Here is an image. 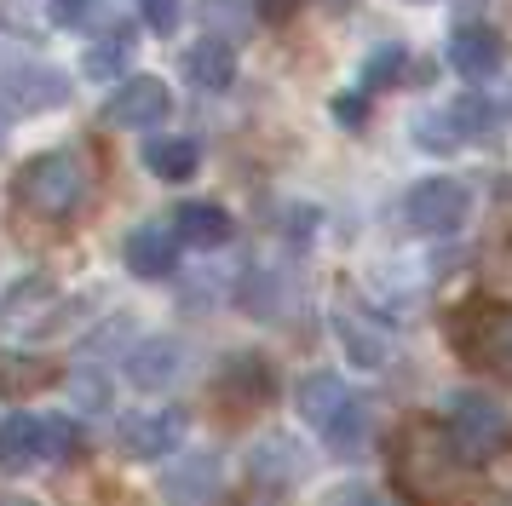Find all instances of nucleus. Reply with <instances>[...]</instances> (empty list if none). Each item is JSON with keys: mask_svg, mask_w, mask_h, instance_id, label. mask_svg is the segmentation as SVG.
I'll list each match as a JSON object with an SVG mask.
<instances>
[{"mask_svg": "<svg viewBox=\"0 0 512 506\" xmlns=\"http://www.w3.org/2000/svg\"><path fill=\"white\" fill-rule=\"evenodd\" d=\"M386 466H392L397 495H409L420 506H449L466 495L472 483V466H461V455L449 449L438 420H403L392 432V449H386Z\"/></svg>", "mask_w": 512, "mask_h": 506, "instance_id": "f257e3e1", "label": "nucleus"}, {"mask_svg": "<svg viewBox=\"0 0 512 506\" xmlns=\"http://www.w3.org/2000/svg\"><path fill=\"white\" fill-rule=\"evenodd\" d=\"M294 409L305 426H317L334 455H363L369 449V403L334 374V368H311L294 386Z\"/></svg>", "mask_w": 512, "mask_h": 506, "instance_id": "f03ea898", "label": "nucleus"}, {"mask_svg": "<svg viewBox=\"0 0 512 506\" xmlns=\"http://www.w3.org/2000/svg\"><path fill=\"white\" fill-rule=\"evenodd\" d=\"M449 345L466 368L512 380V305L507 299H466L449 311Z\"/></svg>", "mask_w": 512, "mask_h": 506, "instance_id": "7ed1b4c3", "label": "nucleus"}, {"mask_svg": "<svg viewBox=\"0 0 512 506\" xmlns=\"http://www.w3.org/2000/svg\"><path fill=\"white\" fill-rule=\"evenodd\" d=\"M443 437L461 455V466H489L495 455L512 449V414L507 403H495L489 391H455L443 409Z\"/></svg>", "mask_w": 512, "mask_h": 506, "instance_id": "20e7f679", "label": "nucleus"}, {"mask_svg": "<svg viewBox=\"0 0 512 506\" xmlns=\"http://www.w3.org/2000/svg\"><path fill=\"white\" fill-rule=\"evenodd\" d=\"M18 207H29L35 219H70L81 196H87V167L70 150H41L18 167V184H12Z\"/></svg>", "mask_w": 512, "mask_h": 506, "instance_id": "39448f33", "label": "nucleus"}, {"mask_svg": "<svg viewBox=\"0 0 512 506\" xmlns=\"http://www.w3.org/2000/svg\"><path fill=\"white\" fill-rule=\"evenodd\" d=\"M472 219V190L461 179H432L409 184V196H403V225L415 230V236H455V230Z\"/></svg>", "mask_w": 512, "mask_h": 506, "instance_id": "423d86ee", "label": "nucleus"}, {"mask_svg": "<svg viewBox=\"0 0 512 506\" xmlns=\"http://www.w3.org/2000/svg\"><path fill=\"white\" fill-rule=\"evenodd\" d=\"M167 110H173V92H167L162 75H127L110 98H104V127L116 133H139V127H162Z\"/></svg>", "mask_w": 512, "mask_h": 506, "instance_id": "0eeeda50", "label": "nucleus"}, {"mask_svg": "<svg viewBox=\"0 0 512 506\" xmlns=\"http://www.w3.org/2000/svg\"><path fill=\"white\" fill-rule=\"evenodd\" d=\"M116 449L127 460H162L185 449V414L179 409H139L116 420Z\"/></svg>", "mask_w": 512, "mask_h": 506, "instance_id": "6e6552de", "label": "nucleus"}, {"mask_svg": "<svg viewBox=\"0 0 512 506\" xmlns=\"http://www.w3.org/2000/svg\"><path fill=\"white\" fill-rule=\"evenodd\" d=\"M0 98L12 104V110L24 115H41V110H64L70 104V75L52 64H18L0 75Z\"/></svg>", "mask_w": 512, "mask_h": 506, "instance_id": "1a4fd4ad", "label": "nucleus"}, {"mask_svg": "<svg viewBox=\"0 0 512 506\" xmlns=\"http://www.w3.org/2000/svg\"><path fill=\"white\" fill-rule=\"evenodd\" d=\"M449 69L461 75V81H495L501 75V64H507V46H501V35L489 29V23H461L455 35H449Z\"/></svg>", "mask_w": 512, "mask_h": 506, "instance_id": "9d476101", "label": "nucleus"}, {"mask_svg": "<svg viewBox=\"0 0 512 506\" xmlns=\"http://www.w3.org/2000/svg\"><path fill=\"white\" fill-rule=\"evenodd\" d=\"M219 483H225L219 455H185L162 472V495H167V506H213L225 495Z\"/></svg>", "mask_w": 512, "mask_h": 506, "instance_id": "9b49d317", "label": "nucleus"}, {"mask_svg": "<svg viewBox=\"0 0 512 506\" xmlns=\"http://www.w3.org/2000/svg\"><path fill=\"white\" fill-rule=\"evenodd\" d=\"M334 334H340V345H346V357L357 368H386L397 357L386 322H374L369 311H357V305H340V311H334Z\"/></svg>", "mask_w": 512, "mask_h": 506, "instance_id": "f8f14e48", "label": "nucleus"}, {"mask_svg": "<svg viewBox=\"0 0 512 506\" xmlns=\"http://www.w3.org/2000/svg\"><path fill=\"white\" fill-rule=\"evenodd\" d=\"M219 397H231L236 409H259V403H271L277 397V374H271V363L265 357H254V351H236V357H225V368H219Z\"/></svg>", "mask_w": 512, "mask_h": 506, "instance_id": "ddd939ff", "label": "nucleus"}, {"mask_svg": "<svg viewBox=\"0 0 512 506\" xmlns=\"http://www.w3.org/2000/svg\"><path fill=\"white\" fill-rule=\"evenodd\" d=\"M167 230H173L179 248H225L236 219L219 202H179L173 213H167Z\"/></svg>", "mask_w": 512, "mask_h": 506, "instance_id": "4468645a", "label": "nucleus"}, {"mask_svg": "<svg viewBox=\"0 0 512 506\" xmlns=\"http://www.w3.org/2000/svg\"><path fill=\"white\" fill-rule=\"evenodd\" d=\"M127 380L139 391H162V386H173V374H179V340H167V334H144V340H133L127 351Z\"/></svg>", "mask_w": 512, "mask_h": 506, "instance_id": "2eb2a0df", "label": "nucleus"}, {"mask_svg": "<svg viewBox=\"0 0 512 506\" xmlns=\"http://www.w3.org/2000/svg\"><path fill=\"white\" fill-rule=\"evenodd\" d=\"M121 259H127V271L139 276V282H162V276H173V265H179V242H173L167 225H139L121 242Z\"/></svg>", "mask_w": 512, "mask_h": 506, "instance_id": "dca6fc26", "label": "nucleus"}, {"mask_svg": "<svg viewBox=\"0 0 512 506\" xmlns=\"http://www.w3.org/2000/svg\"><path fill=\"white\" fill-rule=\"evenodd\" d=\"M300 443L294 437H265L254 455H248V478L259 483V489H288L294 478H305V460L294 455Z\"/></svg>", "mask_w": 512, "mask_h": 506, "instance_id": "f3484780", "label": "nucleus"}, {"mask_svg": "<svg viewBox=\"0 0 512 506\" xmlns=\"http://www.w3.org/2000/svg\"><path fill=\"white\" fill-rule=\"evenodd\" d=\"M41 466V420L35 414H6L0 420V472H29Z\"/></svg>", "mask_w": 512, "mask_h": 506, "instance_id": "a211bd4d", "label": "nucleus"}, {"mask_svg": "<svg viewBox=\"0 0 512 506\" xmlns=\"http://www.w3.org/2000/svg\"><path fill=\"white\" fill-rule=\"evenodd\" d=\"M185 75H190V87H202V92H225L236 81V46L225 41H202L185 52Z\"/></svg>", "mask_w": 512, "mask_h": 506, "instance_id": "6ab92c4d", "label": "nucleus"}, {"mask_svg": "<svg viewBox=\"0 0 512 506\" xmlns=\"http://www.w3.org/2000/svg\"><path fill=\"white\" fill-rule=\"evenodd\" d=\"M144 167L162 184H185V179H196V167H202V144H196V138H150V144H144Z\"/></svg>", "mask_w": 512, "mask_h": 506, "instance_id": "aec40b11", "label": "nucleus"}, {"mask_svg": "<svg viewBox=\"0 0 512 506\" xmlns=\"http://www.w3.org/2000/svg\"><path fill=\"white\" fill-rule=\"evenodd\" d=\"M403 69H409V46L403 41L374 46L369 58H363V69H357V92L374 98V92H386V87H403Z\"/></svg>", "mask_w": 512, "mask_h": 506, "instance_id": "412c9836", "label": "nucleus"}, {"mask_svg": "<svg viewBox=\"0 0 512 506\" xmlns=\"http://www.w3.org/2000/svg\"><path fill=\"white\" fill-rule=\"evenodd\" d=\"M196 18H202V35H208V41H225V46L248 41V29H254L248 0H202Z\"/></svg>", "mask_w": 512, "mask_h": 506, "instance_id": "4be33fe9", "label": "nucleus"}, {"mask_svg": "<svg viewBox=\"0 0 512 506\" xmlns=\"http://www.w3.org/2000/svg\"><path fill=\"white\" fill-rule=\"evenodd\" d=\"M127 52H133V29L121 23V29L104 35V41L87 46V58H81V64H87L93 81H127Z\"/></svg>", "mask_w": 512, "mask_h": 506, "instance_id": "5701e85b", "label": "nucleus"}, {"mask_svg": "<svg viewBox=\"0 0 512 506\" xmlns=\"http://www.w3.org/2000/svg\"><path fill=\"white\" fill-rule=\"evenodd\" d=\"M449 127H455V138H461V144H472V138H489L495 133V121H501V110H495V104H489L484 92H466L461 104H449Z\"/></svg>", "mask_w": 512, "mask_h": 506, "instance_id": "b1692460", "label": "nucleus"}, {"mask_svg": "<svg viewBox=\"0 0 512 506\" xmlns=\"http://www.w3.org/2000/svg\"><path fill=\"white\" fill-rule=\"evenodd\" d=\"M75 449H81V426H75L70 414H47L41 420V460L64 466V460H75Z\"/></svg>", "mask_w": 512, "mask_h": 506, "instance_id": "393cba45", "label": "nucleus"}, {"mask_svg": "<svg viewBox=\"0 0 512 506\" xmlns=\"http://www.w3.org/2000/svg\"><path fill=\"white\" fill-rule=\"evenodd\" d=\"M415 144L420 150H432V156H449V150H461V138H455V127H449V115H420L415 121Z\"/></svg>", "mask_w": 512, "mask_h": 506, "instance_id": "a878e982", "label": "nucleus"}, {"mask_svg": "<svg viewBox=\"0 0 512 506\" xmlns=\"http://www.w3.org/2000/svg\"><path fill=\"white\" fill-rule=\"evenodd\" d=\"M179 6H185V0H139L144 29H150V35H173V29H179Z\"/></svg>", "mask_w": 512, "mask_h": 506, "instance_id": "bb28decb", "label": "nucleus"}, {"mask_svg": "<svg viewBox=\"0 0 512 506\" xmlns=\"http://www.w3.org/2000/svg\"><path fill=\"white\" fill-rule=\"evenodd\" d=\"M328 110H334V121H340L346 133H363V127H369V98H363V92H340Z\"/></svg>", "mask_w": 512, "mask_h": 506, "instance_id": "cd10ccee", "label": "nucleus"}, {"mask_svg": "<svg viewBox=\"0 0 512 506\" xmlns=\"http://www.w3.org/2000/svg\"><path fill=\"white\" fill-rule=\"evenodd\" d=\"M70 391H75V403H81V409H104V403H110V386H104V374H87V368H81V374L70 380Z\"/></svg>", "mask_w": 512, "mask_h": 506, "instance_id": "c85d7f7f", "label": "nucleus"}, {"mask_svg": "<svg viewBox=\"0 0 512 506\" xmlns=\"http://www.w3.org/2000/svg\"><path fill=\"white\" fill-rule=\"evenodd\" d=\"M121 340H127V317H110V322L93 334V340L81 345V357H87V363H98V357H104L110 345H121Z\"/></svg>", "mask_w": 512, "mask_h": 506, "instance_id": "c756f323", "label": "nucleus"}, {"mask_svg": "<svg viewBox=\"0 0 512 506\" xmlns=\"http://www.w3.org/2000/svg\"><path fill=\"white\" fill-rule=\"evenodd\" d=\"M323 506H386L380 495H374L369 483H340V489H328Z\"/></svg>", "mask_w": 512, "mask_h": 506, "instance_id": "7c9ffc66", "label": "nucleus"}, {"mask_svg": "<svg viewBox=\"0 0 512 506\" xmlns=\"http://www.w3.org/2000/svg\"><path fill=\"white\" fill-rule=\"evenodd\" d=\"M248 12L265 23H288L294 12H300V0H248Z\"/></svg>", "mask_w": 512, "mask_h": 506, "instance_id": "2f4dec72", "label": "nucleus"}, {"mask_svg": "<svg viewBox=\"0 0 512 506\" xmlns=\"http://www.w3.org/2000/svg\"><path fill=\"white\" fill-rule=\"evenodd\" d=\"M47 6H52V18H58V23H81L98 0H47Z\"/></svg>", "mask_w": 512, "mask_h": 506, "instance_id": "473e14b6", "label": "nucleus"}, {"mask_svg": "<svg viewBox=\"0 0 512 506\" xmlns=\"http://www.w3.org/2000/svg\"><path fill=\"white\" fill-rule=\"evenodd\" d=\"M6 506H35V501H6Z\"/></svg>", "mask_w": 512, "mask_h": 506, "instance_id": "72a5a7b5", "label": "nucleus"}, {"mask_svg": "<svg viewBox=\"0 0 512 506\" xmlns=\"http://www.w3.org/2000/svg\"><path fill=\"white\" fill-rule=\"evenodd\" d=\"M334 6H351V0H334Z\"/></svg>", "mask_w": 512, "mask_h": 506, "instance_id": "f704fd0d", "label": "nucleus"}, {"mask_svg": "<svg viewBox=\"0 0 512 506\" xmlns=\"http://www.w3.org/2000/svg\"><path fill=\"white\" fill-rule=\"evenodd\" d=\"M415 6H426V0H415Z\"/></svg>", "mask_w": 512, "mask_h": 506, "instance_id": "c9c22d12", "label": "nucleus"}]
</instances>
